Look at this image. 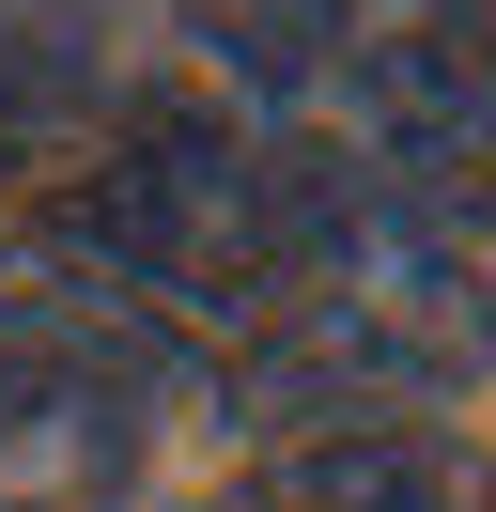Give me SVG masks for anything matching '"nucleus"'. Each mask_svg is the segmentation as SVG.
<instances>
[{
  "label": "nucleus",
  "mask_w": 496,
  "mask_h": 512,
  "mask_svg": "<svg viewBox=\"0 0 496 512\" xmlns=\"http://www.w3.org/2000/svg\"><path fill=\"white\" fill-rule=\"evenodd\" d=\"M481 373H496V295L465 280L450 233H403V218H341L326 249L279 280V311L217 342V388H233V419H264V435L434 419Z\"/></svg>",
  "instance_id": "f257e3e1"
},
{
  "label": "nucleus",
  "mask_w": 496,
  "mask_h": 512,
  "mask_svg": "<svg viewBox=\"0 0 496 512\" xmlns=\"http://www.w3.org/2000/svg\"><path fill=\"white\" fill-rule=\"evenodd\" d=\"M171 388L140 357H0V512H124Z\"/></svg>",
  "instance_id": "f03ea898"
},
{
  "label": "nucleus",
  "mask_w": 496,
  "mask_h": 512,
  "mask_svg": "<svg viewBox=\"0 0 496 512\" xmlns=\"http://www.w3.org/2000/svg\"><path fill=\"white\" fill-rule=\"evenodd\" d=\"M233 512H496V450L465 419H326L248 450Z\"/></svg>",
  "instance_id": "7ed1b4c3"
}]
</instances>
